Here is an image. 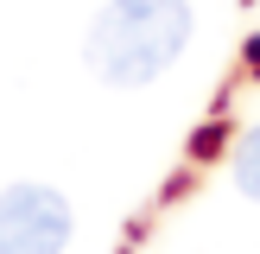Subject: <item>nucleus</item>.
<instances>
[{"label": "nucleus", "mask_w": 260, "mask_h": 254, "mask_svg": "<svg viewBox=\"0 0 260 254\" xmlns=\"http://www.w3.org/2000/svg\"><path fill=\"white\" fill-rule=\"evenodd\" d=\"M76 235L70 197L57 184H7L0 190V254H63Z\"/></svg>", "instance_id": "f03ea898"}, {"label": "nucleus", "mask_w": 260, "mask_h": 254, "mask_svg": "<svg viewBox=\"0 0 260 254\" xmlns=\"http://www.w3.org/2000/svg\"><path fill=\"white\" fill-rule=\"evenodd\" d=\"M190 25V0H108L89 19L83 57L108 89H146L184 57Z\"/></svg>", "instance_id": "f257e3e1"}, {"label": "nucleus", "mask_w": 260, "mask_h": 254, "mask_svg": "<svg viewBox=\"0 0 260 254\" xmlns=\"http://www.w3.org/2000/svg\"><path fill=\"white\" fill-rule=\"evenodd\" d=\"M229 172H235V190H241V197H254V203H260V121L235 140V159H229Z\"/></svg>", "instance_id": "7ed1b4c3"}]
</instances>
